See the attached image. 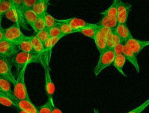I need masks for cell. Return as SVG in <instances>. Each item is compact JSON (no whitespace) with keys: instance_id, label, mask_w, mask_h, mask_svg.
<instances>
[{"instance_id":"6da1fadb","label":"cell","mask_w":149,"mask_h":113,"mask_svg":"<svg viewBox=\"0 0 149 113\" xmlns=\"http://www.w3.org/2000/svg\"><path fill=\"white\" fill-rule=\"evenodd\" d=\"M41 55L37 54L27 53L19 50L12 58L13 65L19 71L25 65H28L31 63L40 62Z\"/></svg>"},{"instance_id":"7a4b0ae2","label":"cell","mask_w":149,"mask_h":113,"mask_svg":"<svg viewBox=\"0 0 149 113\" xmlns=\"http://www.w3.org/2000/svg\"><path fill=\"white\" fill-rule=\"evenodd\" d=\"M25 65L19 72L16 83L14 84L13 93L16 100H30L25 83V73L27 66Z\"/></svg>"},{"instance_id":"3957f363","label":"cell","mask_w":149,"mask_h":113,"mask_svg":"<svg viewBox=\"0 0 149 113\" xmlns=\"http://www.w3.org/2000/svg\"><path fill=\"white\" fill-rule=\"evenodd\" d=\"M116 55L112 49L107 48L100 53L98 62L94 69V74L98 76L105 68L112 64Z\"/></svg>"},{"instance_id":"277c9868","label":"cell","mask_w":149,"mask_h":113,"mask_svg":"<svg viewBox=\"0 0 149 113\" xmlns=\"http://www.w3.org/2000/svg\"><path fill=\"white\" fill-rule=\"evenodd\" d=\"M19 24L15 23L12 26L3 29L5 39L18 44L22 41L29 38V36H26L22 33Z\"/></svg>"},{"instance_id":"5b68a950","label":"cell","mask_w":149,"mask_h":113,"mask_svg":"<svg viewBox=\"0 0 149 113\" xmlns=\"http://www.w3.org/2000/svg\"><path fill=\"white\" fill-rule=\"evenodd\" d=\"M13 63L12 59L0 56V77H4L15 84L16 79L12 72Z\"/></svg>"},{"instance_id":"8992f818","label":"cell","mask_w":149,"mask_h":113,"mask_svg":"<svg viewBox=\"0 0 149 113\" xmlns=\"http://www.w3.org/2000/svg\"><path fill=\"white\" fill-rule=\"evenodd\" d=\"M42 65L45 72V91L48 99H49L52 103H54V95L55 91V85L51 79L50 75V68L49 66V62H42Z\"/></svg>"},{"instance_id":"52a82bcc","label":"cell","mask_w":149,"mask_h":113,"mask_svg":"<svg viewBox=\"0 0 149 113\" xmlns=\"http://www.w3.org/2000/svg\"><path fill=\"white\" fill-rule=\"evenodd\" d=\"M19 50L18 44L6 39L0 41V56L12 59L14 55Z\"/></svg>"},{"instance_id":"ba28073f","label":"cell","mask_w":149,"mask_h":113,"mask_svg":"<svg viewBox=\"0 0 149 113\" xmlns=\"http://www.w3.org/2000/svg\"><path fill=\"white\" fill-rule=\"evenodd\" d=\"M109 29L98 27L93 40L100 53L107 49V34Z\"/></svg>"},{"instance_id":"9c48e42d","label":"cell","mask_w":149,"mask_h":113,"mask_svg":"<svg viewBox=\"0 0 149 113\" xmlns=\"http://www.w3.org/2000/svg\"><path fill=\"white\" fill-rule=\"evenodd\" d=\"M12 8L15 10L18 20V23L20 27L24 29L29 30L27 25V23L24 17L23 11V0H13L12 1Z\"/></svg>"},{"instance_id":"30bf717a","label":"cell","mask_w":149,"mask_h":113,"mask_svg":"<svg viewBox=\"0 0 149 113\" xmlns=\"http://www.w3.org/2000/svg\"><path fill=\"white\" fill-rule=\"evenodd\" d=\"M57 22H63L68 24L72 29L77 33V31L82 28L91 26L93 23H90L85 20L77 17H71L65 19H56Z\"/></svg>"},{"instance_id":"8fae6325","label":"cell","mask_w":149,"mask_h":113,"mask_svg":"<svg viewBox=\"0 0 149 113\" xmlns=\"http://www.w3.org/2000/svg\"><path fill=\"white\" fill-rule=\"evenodd\" d=\"M125 44H126L133 50L136 55H137L143 48H144L146 46L149 45V40H140L132 37L127 40Z\"/></svg>"},{"instance_id":"7c38bea8","label":"cell","mask_w":149,"mask_h":113,"mask_svg":"<svg viewBox=\"0 0 149 113\" xmlns=\"http://www.w3.org/2000/svg\"><path fill=\"white\" fill-rule=\"evenodd\" d=\"M114 31L120 37L122 41L125 43L127 40L133 37L127 23H118L116 27L114 29Z\"/></svg>"},{"instance_id":"4fadbf2b","label":"cell","mask_w":149,"mask_h":113,"mask_svg":"<svg viewBox=\"0 0 149 113\" xmlns=\"http://www.w3.org/2000/svg\"><path fill=\"white\" fill-rule=\"evenodd\" d=\"M123 54L125 55L126 60L130 62L134 67L136 71L139 73L140 72V67L137 61V59L136 57V54L133 51V50L126 44H125L123 50Z\"/></svg>"},{"instance_id":"5bb4252c","label":"cell","mask_w":149,"mask_h":113,"mask_svg":"<svg viewBox=\"0 0 149 113\" xmlns=\"http://www.w3.org/2000/svg\"><path fill=\"white\" fill-rule=\"evenodd\" d=\"M16 104L18 108H20L26 113H39L37 107L30 100H16Z\"/></svg>"},{"instance_id":"9a60e30c","label":"cell","mask_w":149,"mask_h":113,"mask_svg":"<svg viewBox=\"0 0 149 113\" xmlns=\"http://www.w3.org/2000/svg\"><path fill=\"white\" fill-rule=\"evenodd\" d=\"M12 83L8 79L0 77V90L6 94V96L12 100L16 103V100L13 96V90L12 89L11 84Z\"/></svg>"},{"instance_id":"2e32d148","label":"cell","mask_w":149,"mask_h":113,"mask_svg":"<svg viewBox=\"0 0 149 113\" xmlns=\"http://www.w3.org/2000/svg\"><path fill=\"white\" fill-rule=\"evenodd\" d=\"M118 24L116 17L112 18L103 16L95 25L98 27H104L109 29H114Z\"/></svg>"},{"instance_id":"e0dca14e","label":"cell","mask_w":149,"mask_h":113,"mask_svg":"<svg viewBox=\"0 0 149 113\" xmlns=\"http://www.w3.org/2000/svg\"><path fill=\"white\" fill-rule=\"evenodd\" d=\"M49 5V2H47L42 0H38L31 9L33 10L37 16L44 15L45 13L47 12V8Z\"/></svg>"},{"instance_id":"ac0fdd59","label":"cell","mask_w":149,"mask_h":113,"mask_svg":"<svg viewBox=\"0 0 149 113\" xmlns=\"http://www.w3.org/2000/svg\"><path fill=\"white\" fill-rule=\"evenodd\" d=\"M126 59L125 57V55L122 54L119 55H117L115 56V59L113 60V62L112 63L113 66L116 68V69L122 75L126 77V75L125 73V72L123 70V66L126 63Z\"/></svg>"},{"instance_id":"d6986e66","label":"cell","mask_w":149,"mask_h":113,"mask_svg":"<svg viewBox=\"0 0 149 113\" xmlns=\"http://www.w3.org/2000/svg\"><path fill=\"white\" fill-rule=\"evenodd\" d=\"M63 37L59 36L56 37H49L43 43L44 46V53H47V55L50 57L52 49L56 45V44Z\"/></svg>"},{"instance_id":"ffe728a7","label":"cell","mask_w":149,"mask_h":113,"mask_svg":"<svg viewBox=\"0 0 149 113\" xmlns=\"http://www.w3.org/2000/svg\"><path fill=\"white\" fill-rule=\"evenodd\" d=\"M30 41L36 54L42 55L44 52L43 43L38 39L35 35L30 36Z\"/></svg>"},{"instance_id":"44dd1931","label":"cell","mask_w":149,"mask_h":113,"mask_svg":"<svg viewBox=\"0 0 149 113\" xmlns=\"http://www.w3.org/2000/svg\"><path fill=\"white\" fill-rule=\"evenodd\" d=\"M18 47H19V50L21 51L27 52V53L36 54L30 41V36H29V38H28L27 39L24 40L21 42H20L18 44Z\"/></svg>"},{"instance_id":"7402d4cb","label":"cell","mask_w":149,"mask_h":113,"mask_svg":"<svg viewBox=\"0 0 149 113\" xmlns=\"http://www.w3.org/2000/svg\"><path fill=\"white\" fill-rule=\"evenodd\" d=\"M23 15L26 22L33 28L34 22L36 21L37 15L31 9H24L23 11Z\"/></svg>"},{"instance_id":"603a6c76","label":"cell","mask_w":149,"mask_h":113,"mask_svg":"<svg viewBox=\"0 0 149 113\" xmlns=\"http://www.w3.org/2000/svg\"><path fill=\"white\" fill-rule=\"evenodd\" d=\"M97 29L98 27L95 25V24L93 23L91 26H87L77 31V33H80L84 36L93 39Z\"/></svg>"},{"instance_id":"cb8c5ba5","label":"cell","mask_w":149,"mask_h":113,"mask_svg":"<svg viewBox=\"0 0 149 113\" xmlns=\"http://www.w3.org/2000/svg\"><path fill=\"white\" fill-rule=\"evenodd\" d=\"M100 15L103 16H106L108 17L115 18L117 16V7L116 1L113 0L111 5L105 10L100 13Z\"/></svg>"},{"instance_id":"d4e9b609","label":"cell","mask_w":149,"mask_h":113,"mask_svg":"<svg viewBox=\"0 0 149 113\" xmlns=\"http://www.w3.org/2000/svg\"><path fill=\"white\" fill-rule=\"evenodd\" d=\"M46 24L45 22V19H44V15H41V16H38L36 21L34 23L33 26V29L34 31V32L36 33L37 32L42 30L44 29H45Z\"/></svg>"},{"instance_id":"484cf974","label":"cell","mask_w":149,"mask_h":113,"mask_svg":"<svg viewBox=\"0 0 149 113\" xmlns=\"http://www.w3.org/2000/svg\"><path fill=\"white\" fill-rule=\"evenodd\" d=\"M57 25L59 27L61 31L62 34L63 35V36H67L68 34H70L72 33H75L76 31L74 30L73 29L70 27L68 24L63 23V22H57Z\"/></svg>"},{"instance_id":"4316f807","label":"cell","mask_w":149,"mask_h":113,"mask_svg":"<svg viewBox=\"0 0 149 113\" xmlns=\"http://www.w3.org/2000/svg\"><path fill=\"white\" fill-rule=\"evenodd\" d=\"M12 9V3L9 0H0V15L3 16Z\"/></svg>"},{"instance_id":"83f0119b","label":"cell","mask_w":149,"mask_h":113,"mask_svg":"<svg viewBox=\"0 0 149 113\" xmlns=\"http://www.w3.org/2000/svg\"><path fill=\"white\" fill-rule=\"evenodd\" d=\"M131 9H127L123 11H122L118 13H117L116 19L118 23L120 24H125L127 23L128 16Z\"/></svg>"},{"instance_id":"f1b7e54d","label":"cell","mask_w":149,"mask_h":113,"mask_svg":"<svg viewBox=\"0 0 149 113\" xmlns=\"http://www.w3.org/2000/svg\"><path fill=\"white\" fill-rule=\"evenodd\" d=\"M53 105H54V103L48 99L44 104L37 107V109L39 113H52Z\"/></svg>"},{"instance_id":"f546056e","label":"cell","mask_w":149,"mask_h":113,"mask_svg":"<svg viewBox=\"0 0 149 113\" xmlns=\"http://www.w3.org/2000/svg\"><path fill=\"white\" fill-rule=\"evenodd\" d=\"M0 104L7 107L17 108L16 103L12 100L6 96H0Z\"/></svg>"},{"instance_id":"4dcf8cb0","label":"cell","mask_w":149,"mask_h":113,"mask_svg":"<svg viewBox=\"0 0 149 113\" xmlns=\"http://www.w3.org/2000/svg\"><path fill=\"white\" fill-rule=\"evenodd\" d=\"M44 19L47 28L49 29L57 24V20L54 18L52 16L46 12L44 15Z\"/></svg>"},{"instance_id":"1f68e13d","label":"cell","mask_w":149,"mask_h":113,"mask_svg":"<svg viewBox=\"0 0 149 113\" xmlns=\"http://www.w3.org/2000/svg\"><path fill=\"white\" fill-rule=\"evenodd\" d=\"M36 37L39 39L42 43H44L45 41L47 39H48L50 37L48 33V29L45 28L42 30H40L38 32H37L35 34Z\"/></svg>"},{"instance_id":"d6a6232c","label":"cell","mask_w":149,"mask_h":113,"mask_svg":"<svg viewBox=\"0 0 149 113\" xmlns=\"http://www.w3.org/2000/svg\"><path fill=\"white\" fill-rule=\"evenodd\" d=\"M48 33L50 37H64L63 35L62 34L61 30L58 26L56 24L51 28L48 29Z\"/></svg>"},{"instance_id":"836d02e7","label":"cell","mask_w":149,"mask_h":113,"mask_svg":"<svg viewBox=\"0 0 149 113\" xmlns=\"http://www.w3.org/2000/svg\"><path fill=\"white\" fill-rule=\"evenodd\" d=\"M149 105V98L137 107L129 111L127 113H141Z\"/></svg>"},{"instance_id":"e575fe53","label":"cell","mask_w":149,"mask_h":113,"mask_svg":"<svg viewBox=\"0 0 149 113\" xmlns=\"http://www.w3.org/2000/svg\"><path fill=\"white\" fill-rule=\"evenodd\" d=\"M5 16H6V17L9 19V20L15 23H18V20H17V17L16 15V13L15 11V10L12 8L10 10H9L8 12H7L5 14ZM19 24V23H18Z\"/></svg>"},{"instance_id":"d590c367","label":"cell","mask_w":149,"mask_h":113,"mask_svg":"<svg viewBox=\"0 0 149 113\" xmlns=\"http://www.w3.org/2000/svg\"><path fill=\"white\" fill-rule=\"evenodd\" d=\"M125 44V43H124L123 42H120V43L116 44L115 45H114V47L112 48V50L116 55L123 54V47H124Z\"/></svg>"},{"instance_id":"8d00e7d4","label":"cell","mask_w":149,"mask_h":113,"mask_svg":"<svg viewBox=\"0 0 149 113\" xmlns=\"http://www.w3.org/2000/svg\"><path fill=\"white\" fill-rule=\"evenodd\" d=\"M38 0H23V6L24 9H31Z\"/></svg>"},{"instance_id":"74e56055","label":"cell","mask_w":149,"mask_h":113,"mask_svg":"<svg viewBox=\"0 0 149 113\" xmlns=\"http://www.w3.org/2000/svg\"><path fill=\"white\" fill-rule=\"evenodd\" d=\"M52 113H62V112L60 109H59L58 107H56L54 104L52 106Z\"/></svg>"},{"instance_id":"f35d334b","label":"cell","mask_w":149,"mask_h":113,"mask_svg":"<svg viewBox=\"0 0 149 113\" xmlns=\"http://www.w3.org/2000/svg\"><path fill=\"white\" fill-rule=\"evenodd\" d=\"M5 39L4 34H3V29L2 27L0 28V41Z\"/></svg>"},{"instance_id":"ab89813d","label":"cell","mask_w":149,"mask_h":113,"mask_svg":"<svg viewBox=\"0 0 149 113\" xmlns=\"http://www.w3.org/2000/svg\"><path fill=\"white\" fill-rule=\"evenodd\" d=\"M17 112L18 113H26V112H24V111H23L22 109H20V108H17Z\"/></svg>"},{"instance_id":"60d3db41","label":"cell","mask_w":149,"mask_h":113,"mask_svg":"<svg viewBox=\"0 0 149 113\" xmlns=\"http://www.w3.org/2000/svg\"><path fill=\"white\" fill-rule=\"evenodd\" d=\"M93 112H94V113H100L98 110L97 109V108H94L93 109Z\"/></svg>"},{"instance_id":"b9f144b4","label":"cell","mask_w":149,"mask_h":113,"mask_svg":"<svg viewBox=\"0 0 149 113\" xmlns=\"http://www.w3.org/2000/svg\"><path fill=\"white\" fill-rule=\"evenodd\" d=\"M1 21H2V16L0 15V28L2 27V26H1Z\"/></svg>"},{"instance_id":"7bdbcfd3","label":"cell","mask_w":149,"mask_h":113,"mask_svg":"<svg viewBox=\"0 0 149 113\" xmlns=\"http://www.w3.org/2000/svg\"><path fill=\"white\" fill-rule=\"evenodd\" d=\"M42 1H45V2H49L50 0H42Z\"/></svg>"},{"instance_id":"ee69618b","label":"cell","mask_w":149,"mask_h":113,"mask_svg":"<svg viewBox=\"0 0 149 113\" xmlns=\"http://www.w3.org/2000/svg\"><path fill=\"white\" fill-rule=\"evenodd\" d=\"M9 1L10 2H12V1H13V0H9Z\"/></svg>"}]
</instances>
